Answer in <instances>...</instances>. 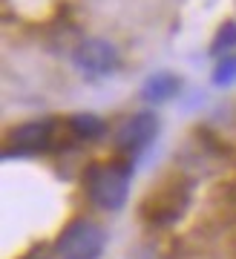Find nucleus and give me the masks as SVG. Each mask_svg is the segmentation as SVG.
<instances>
[{"label":"nucleus","instance_id":"obj_6","mask_svg":"<svg viewBox=\"0 0 236 259\" xmlns=\"http://www.w3.org/2000/svg\"><path fill=\"white\" fill-rule=\"evenodd\" d=\"M182 90V81L176 78L173 72H159V75H150L141 87V98L150 104H162V101H170L173 95Z\"/></svg>","mask_w":236,"mask_h":259},{"label":"nucleus","instance_id":"obj_2","mask_svg":"<svg viewBox=\"0 0 236 259\" xmlns=\"http://www.w3.org/2000/svg\"><path fill=\"white\" fill-rule=\"evenodd\" d=\"M130 196V167L101 164L90 173V199L101 210H121Z\"/></svg>","mask_w":236,"mask_h":259},{"label":"nucleus","instance_id":"obj_3","mask_svg":"<svg viewBox=\"0 0 236 259\" xmlns=\"http://www.w3.org/2000/svg\"><path fill=\"white\" fill-rule=\"evenodd\" d=\"M72 64L78 66L87 78H104V75H109L118 66V52H115L112 44H107V40L90 37V40H84V44L75 47Z\"/></svg>","mask_w":236,"mask_h":259},{"label":"nucleus","instance_id":"obj_9","mask_svg":"<svg viewBox=\"0 0 236 259\" xmlns=\"http://www.w3.org/2000/svg\"><path fill=\"white\" fill-rule=\"evenodd\" d=\"M213 83L216 87H230V83H236V55L219 58L216 69H213Z\"/></svg>","mask_w":236,"mask_h":259},{"label":"nucleus","instance_id":"obj_1","mask_svg":"<svg viewBox=\"0 0 236 259\" xmlns=\"http://www.w3.org/2000/svg\"><path fill=\"white\" fill-rule=\"evenodd\" d=\"M104 248H107V231L90 219L72 222L55 242V250L61 259H98Z\"/></svg>","mask_w":236,"mask_h":259},{"label":"nucleus","instance_id":"obj_7","mask_svg":"<svg viewBox=\"0 0 236 259\" xmlns=\"http://www.w3.org/2000/svg\"><path fill=\"white\" fill-rule=\"evenodd\" d=\"M69 130H72L78 139H98V136H104L107 124H104L98 115L81 112V115H72V121H69Z\"/></svg>","mask_w":236,"mask_h":259},{"label":"nucleus","instance_id":"obj_8","mask_svg":"<svg viewBox=\"0 0 236 259\" xmlns=\"http://www.w3.org/2000/svg\"><path fill=\"white\" fill-rule=\"evenodd\" d=\"M233 47H236V23H233V20H227L225 26L219 29V35H216V40H213V47H210V52H213V55L227 58Z\"/></svg>","mask_w":236,"mask_h":259},{"label":"nucleus","instance_id":"obj_5","mask_svg":"<svg viewBox=\"0 0 236 259\" xmlns=\"http://www.w3.org/2000/svg\"><path fill=\"white\" fill-rule=\"evenodd\" d=\"M52 133H55L52 121H29V124H23V127H18L12 133L6 156H15V153H41V150L49 147Z\"/></svg>","mask_w":236,"mask_h":259},{"label":"nucleus","instance_id":"obj_4","mask_svg":"<svg viewBox=\"0 0 236 259\" xmlns=\"http://www.w3.org/2000/svg\"><path fill=\"white\" fill-rule=\"evenodd\" d=\"M159 133V118L153 112H136L118 124L115 130V147L124 153H141L144 147H150Z\"/></svg>","mask_w":236,"mask_h":259}]
</instances>
